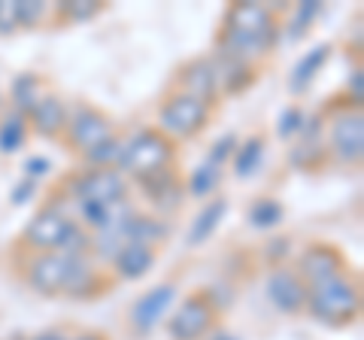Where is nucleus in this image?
Segmentation results:
<instances>
[{"instance_id": "1", "label": "nucleus", "mask_w": 364, "mask_h": 340, "mask_svg": "<svg viewBox=\"0 0 364 340\" xmlns=\"http://www.w3.org/2000/svg\"><path fill=\"white\" fill-rule=\"evenodd\" d=\"M322 137L328 161L337 167L358 170L364 161V112L343 95H337L322 112Z\"/></svg>"}, {"instance_id": "2", "label": "nucleus", "mask_w": 364, "mask_h": 340, "mask_svg": "<svg viewBox=\"0 0 364 340\" xmlns=\"http://www.w3.org/2000/svg\"><path fill=\"white\" fill-rule=\"evenodd\" d=\"M361 310H364L361 277L349 267L346 274L310 289L304 313H310L316 322H322L328 328H349L361 319Z\"/></svg>"}, {"instance_id": "3", "label": "nucleus", "mask_w": 364, "mask_h": 340, "mask_svg": "<svg viewBox=\"0 0 364 340\" xmlns=\"http://www.w3.org/2000/svg\"><path fill=\"white\" fill-rule=\"evenodd\" d=\"M52 191H61V203H100V207H116L131 201V179L119 167H79L70 170Z\"/></svg>"}, {"instance_id": "4", "label": "nucleus", "mask_w": 364, "mask_h": 340, "mask_svg": "<svg viewBox=\"0 0 364 340\" xmlns=\"http://www.w3.org/2000/svg\"><path fill=\"white\" fill-rule=\"evenodd\" d=\"M213 116H215L213 107L176 92V88H167L164 97L158 100V124L155 128L161 134H167V137L179 146L186 140L200 137V134L207 131V124L213 122Z\"/></svg>"}, {"instance_id": "5", "label": "nucleus", "mask_w": 364, "mask_h": 340, "mask_svg": "<svg viewBox=\"0 0 364 340\" xmlns=\"http://www.w3.org/2000/svg\"><path fill=\"white\" fill-rule=\"evenodd\" d=\"M176 164V143L161 134L155 124L134 131L124 140V158H122V174L136 183V179L155 174V170L173 167Z\"/></svg>"}, {"instance_id": "6", "label": "nucleus", "mask_w": 364, "mask_h": 340, "mask_svg": "<svg viewBox=\"0 0 364 340\" xmlns=\"http://www.w3.org/2000/svg\"><path fill=\"white\" fill-rule=\"evenodd\" d=\"M73 222L76 219L70 216V210L61 201L46 198L37 207V213L31 216V222L21 228L16 249L18 253H58L67 231L73 228Z\"/></svg>"}, {"instance_id": "7", "label": "nucleus", "mask_w": 364, "mask_h": 340, "mask_svg": "<svg viewBox=\"0 0 364 340\" xmlns=\"http://www.w3.org/2000/svg\"><path fill=\"white\" fill-rule=\"evenodd\" d=\"M116 131H119L116 119H112L104 107L85 100V104H76L70 110V119H67L61 143L67 146V152L85 155L88 149H95L97 143H104L107 137H112Z\"/></svg>"}, {"instance_id": "8", "label": "nucleus", "mask_w": 364, "mask_h": 340, "mask_svg": "<svg viewBox=\"0 0 364 340\" xmlns=\"http://www.w3.org/2000/svg\"><path fill=\"white\" fill-rule=\"evenodd\" d=\"M219 307L213 304L207 289L188 292L182 304L167 319V334L170 340H203L213 328H219Z\"/></svg>"}, {"instance_id": "9", "label": "nucleus", "mask_w": 364, "mask_h": 340, "mask_svg": "<svg viewBox=\"0 0 364 340\" xmlns=\"http://www.w3.org/2000/svg\"><path fill=\"white\" fill-rule=\"evenodd\" d=\"M294 274L304 280L306 289H316L322 286V282L334 280L340 274H346L349 270V258L340 246L328 243V240H310L304 243V249L298 255H294Z\"/></svg>"}, {"instance_id": "10", "label": "nucleus", "mask_w": 364, "mask_h": 340, "mask_svg": "<svg viewBox=\"0 0 364 340\" xmlns=\"http://www.w3.org/2000/svg\"><path fill=\"white\" fill-rule=\"evenodd\" d=\"M67 267H70V262L61 253H25L18 265V277L25 280L31 292L43 294V298H61Z\"/></svg>"}, {"instance_id": "11", "label": "nucleus", "mask_w": 364, "mask_h": 340, "mask_svg": "<svg viewBox=\"0 0 364 340\" xmlns=\"http://www.w3.org/2000/svg\"><path fill=\"white\" fill-rule=\"evenodd\" d=\"M176 294H179V282L176 280L158 282L155 289L140 294V298L128 307V331L136 334V337L152 334L155 328L167 319V310L173 307Z\"/></svg>"}, {"instance_id": "12", "label": "nucleus", "mask_w": 364, "mask_h": 340, "mask_svg": "<svg viewBox=\"0 0 364 340\" xmlns=\"http://www.w3.org/2000/svg\"><path fill=\"white\" fill-rule=\"evenodd\" d=\"M170 88H176V92L195 97V100H200V104H207L213 110L222 104L219 83H215V70H213L210 55H195V58L182 61L173 70Z\"/></svg>"}, {"instance_id": "13", "label": "nucleus", "mask_w": 364, "mask_h": 340, "mask_svg": "<svg viewBox=\"0 0 364 340\" xmlns=\"http://www.w3.org/2000/svg\"><path fill=\"white\" fill-rule=\"evenodd\" d=\"M213 70H215V83H219V95L222 97H237L249 92L258 79H261V64H252L246 58L225 52V49H213L210 55Z\"/></svg>"}, {"instance_id": "14", "label": "nucleus", "mask_w": 364, "mask_h": 340, "mask_svg": "<svg viewBox=\"0 0 364 340\" xmlns=\"http://www.w3.org/2000/svg\"><path fill=\"white\" fill-rule=\"evenodd\" d=\"M67 262H70V267H67V282H64L61 298H70V301H95L104 292L112 289L109 274H107V270H100L91 255L67 258Z\"/></svg>"}, {"instance_id": "15", "label": "nucleus", "mask_w": 364, "mask_h": 340, "mask_svg": "<svg viewBox=\"0 0 364 340\" xmlns=\"http://www.w3.org/2000/svg\"><path fill=\"white\" fill-rule=\"evenodd\" d=\"M131 186L140 188V195L152 203L155 213H176L182 207V201H186V186H182V174L176 164L155 170V174L136 179Z\"/></svg>"}, {"instance_id": "16", "label": "nucleus", "mask_w": 364, "mask_h": 340, "mask_svg": "<svg viewBox=\"0 0 364 340\" xmlns=\"http://www.w3.org/2000/svg\"><path fill=\"white\" fill-rule=\"evenodd\" d=\"M279 25H282V21H279L277 6L255 4V0H237V4L225 6V13H222V28L234 31V33H246V37L273 31Z\"/></svg>"}, {"instance_id": "17", "label": "nucleus", "mask_w": 364, "mask_h": 340, "mask_svg": "<svg viewBox=\"0 0 364 340\" xmlns=\"http://www.w3.org/2000/svg\"><path fill=\"white\" fill-rule=\"evenodd\" d=\"M306 294L310 289L304 286V280L294 274L291 265H279V267H270V277H267V298L270 304L277 307L279 313L286 316H301L306 310Z\"/></svg>"}, {"instance_id": "18", "label": "nucleus", "mask_w": 364, "mask_h": 340, "mask_svg": "<svg viewBox=\"0 0 364 340\" xmlns=\"http://www.w3.org/2000/svg\"><path fill=\"white\" fill-rule=\"evenodd\" d=\"M67 119H70V107H67V100L55 92L43 95V100L37 107L28 112V124H31V134H37L40 140H61L64 137V128H67Z\"/></svg>"}, {"instance_id": "19", "label": "nucleus", "mask_w": 364, "mask_h": 340, "mask_svg": "<svg viewBox=\"0 0 364 340\" xmlns=\"http://www.w3.org/2000/svg\"><path fill=\"white\" fill-rule=\"evenodd\" d=\"M158 253H161V249H155L149 243H122L116 258L109 262V267H112L109 274L122 282H136L155 267Z\"/></svg>"}, {"instance_id": "20", "label": "nucleus", "mask_w": 364, "mask_h": 340, "mask_svg": "<svg viewBox=\"0 0 364 340\" xmlns=\"http://www.w3.org/2000/svg\"><path fill=\"white\" fill-rule=\"evenodd\" d=\"M331 52H334V46L331 43H318V46H313L310 52H304V58L294 64V70H291V76H289V92L298 97V95H304L306 88L313 85V79L322 73V67L331 61Z\"/></svg>"}, {"instance_id": "21", "label": "nucleus", "mask_w": 364, "mask_h": 340, "mask_svg": "<svg viewBox=\"0 0 364 340\" xmlns=\"http://www.w3.org/2000/svg\"><path fill=\"white\" fill-rule=\"evenodd\" d=\"M49 92H52V83L43 73H18L13 79V85H9V100H13L16 112L28 116L43 100V95H49Z\"/></svg>"}, {"instance_id": "22", "label": "nucleus", "mask_w": 364, "mask_h": 340, "mask_svg": "<svg viewBox=\"0 0 364 340\" xmlns=\"http://www.w3.org/2000/svg\"><path fill=\"white\" fill-rule=\"evenodd\" d=\"M225 216H228V201L219 198V195L210 198V201L200 207V213L195 216V222H191V228H188V246L198 249V246L207 243L210 237L219 231V225L225 222Z\"/></svg>"}, {"instance_id": "23", "label": "nucleus", "mask_w": 364, "mask_h": 340, "mask_svg": "<svg viewBox=\"0 0 364 340\" xmlns=\"http://www.w3.org/2000/svg\"><path fill=\"white\" fill-rule=\"evenodd\" d=\"M264 152H267V134L264 131L249 134L246 140H240V146H237V152L231 158V174L237 179H249L261 167V161H264Z\"/></svg>"}, {"instance_id": "24", "label": "nucleus", "mask_w": 364, "mask_h": 340, "mask_svg": "<svg viewBox=\"0 0 364 340\" xmlns=\"http://www.w3.org/2000/svg\"><path fill=\"white\" fill-rule=\"evenodd\" d=\"M222 183H225V167H215L210 161L198 164L186 179H182V186H186V195L195 198V201H203V203L219 195Z\"/></svg>"}, {"instance_id": "25", "label": "nucleus", "mask_w": 364, "mask_h": 340, "mask_svg": "<svg viewBox=\"0 0 364 340\" xmlns=\"http://www.w3.org/2000/svg\"><path fill=\"white\" fill-rule=\"evenodd\" d=\"M31 140V124L28 116L9 110L0 116V155H16L18 149H25Z\"/></svg>"}, {"instance_id": "26", "label": "nucleus", "mask_w": 364, "mask_h": 340, "mask_svg": "<svg viewBox=\"0 0 364 340\" xmlns=\"http://www.w3.org/2000/svg\"><path fill=\"white\" fill-rule=\"evenodd\" d=\"M107 9V0H61L52 4V21L58 25H82V21H95Z\"/></svg>"}, {"instance_id": "27", "label": "nucleus", "mask_w": 364, "mask_h": 340, "mask_svg": "<svg viewBox=\"0 0 364 340\" xmlns=\"http://www.w3.org/2000/svg\"><path fill=\"white\" fill-rule=\"evenodd\" d=\"M124 134H112L104 143H97L95 149H88L85 155H79L82 167H119L122 170V158H124Z\"/></svg>"}, {"instance_id": "28", "label": "nucleus", "mask_w": 364, "mask_h": 340, "mask_svg": "<svg viewBox=\"0 0 364 340\" xmlns=\"http://www.w3.org/2000/svg\"><path fill=\"white\" fill-rule=\"evenodd\" d=\"M282 219H286V207H282V201H277V198H258L249 203V210H246V222H249V228H255V231L279 228Z\"/></svg>"}, {"instance_id": "29", "label": "nucleus", "mask_w": 364, "mask_h": 340, "mask_svg": "<svg viewBox=\"0 0 364 340\" xmlns=\"http://www.w3.org/2000/svg\"><path fill=\"white\" fill-rule=\"evenodd\" d=\"M18 4V25L28 31H37L43 25H52V4L43 0H16Z\"/></svg>"}, {"instance_id": "30", "label": "nucleus", "mask_w": 364, "mask_h": 340, "mask_svg": "<svg viewBox=\"0 0 364 340\" xmlns=\"http://www.w3.org/2000/svg\"><path fill=\"white\" fill-rule=\"evenodd\" d=\"M304 122H306V112L301 104H289L286 110L279 112L277 119V134L279 140H298L301 131H304Z\"/></svg>"}, {"instance_id": "31", "label": "nucleus", "mask_w": 364, "mask_h": 340, "mask_svg": "<svg viewBox=\"0 0 364 340\" xmlns=\"http://www.w3.org/2000/svg\"><path fill=\"white\" fill-rule=\"evenodd\" d=\"M291 13H294V18H291V31H289V37H291V40H298V37H304V33L310 31V25L316 21V16L322 13V4H318V0L294 4V6H291Z\"/></svg>"}, {"instance_id": "32", "label": "nucleus", "mask_w": 364, "mask_h": 340, "mask_svg": "<svg viewBox=\"0 0 364 340\" xmlns=\"http://www.w3.org/2000/svg\"><path fill=\"white\" fill-rule=\"evenodd\" d=\"M237 146H240V137H237V134H222L219 140H213V143H210L207 161L215 164V167L231 164V158H234V152H237Z\"/></svg>"}, {"instance_id": "33", "label": "nucleus", "mask_w": 364, "mask_h": 340, "mask_svg": "<svg viewBox=\"0 0 364 340\" xmlns=\"http://www.w3.org/2000/svg\"><path fill=\"white\" fill-rule=\"evenodd\" d=\"M289 246H291L289 237H273V240H267V243H264V262H267L270 267L289 265V262H286V258H289Z\"/></svg>"}, {"instance_id": "34", "label": "nucleus", "mask_w": 364, "mask_h": 340, "mask_svg": "<svg viewBox=\"0 0 364 340\" xmlns=\"http://www.w3.org/2000/svg\"><path fill=\"white\" fill-rule=\"evenodd\" d=\"M21 31L18 25V4L16 0H0V37H9V33Z\"/></svg>"}, {"instance_id": "35", "label": "nucleus", "mask_w": 364, "mask_h": 340, "mask_svg": "<svg viewBox=\"0 0 364 340\" xmlns=\"http://www.w3.org/2000/svg\"><path fill=\"white\" fill-rule=\"evenodd\" d=\"M343 97L352 100V104H364V70H361V61L355 64V70L349 73L346 79V85H343Z\"/></svg>"}, {"instance_id": "36", "label": "nucleus", "mask_w": 364, "mask_h": 340, "mask_svg": "<svg viewBox=\"0 0 364 340\" xmlns=\"http://www.w3.org/2000/svg\"><path fill=\"white\" fill-rule=\"evenodd\" d=\"M31 198H37V183H33V179H18V186L13 188V195H9V203H13V207H21V203H28Z\"/></svg>"}, {"instance_id": "37", "label": "nucleus", "mask_w": 364, "mask_h": 340, "mask_svg": "<svg viewBox=\"0 0 364 340\" xmlns=\"http://www.w3.org/2000/svg\"><path fill=\"white\" fill-rule=\"evenodd\" d=\"M49 167H52V164H49V158H43V155H40V158H28V161H25V176L37 183V176H43Z\"/></svg>"}, {"instance_id": "38", "label": "nucleus", "mask_w": 364, "mask_h": 340, "mask_svg": "<svg viewBox=\"0 0 364 340\" xmlns=\"http://www.w3.org/2000/svg\"><path fill=\"white\" fill-rule=\"evenodd\" d=\"M21 340H70V328H46V331L37 334H28Z\"/></svg>"}, {"instance_id": "39", "label": "nucleus", "mask_w": 364, "mask_h": 340, "mask_svg": "<svg viewBox=\"0 0 364 340\" xmlns=\"http://www.w3.org/2000/svg\"><path fill=\"white\" fill-rule=\"evenodd\" d=\"M70 340H109V334L100 328H79V331H70Z\"/></svg>"}, {"instance_id": "40", "label": "nucleus", "mask_w": 364, "mask_h": 340, "mask_svg": "<svg viewBox=\"0 0 364 340\" xmlns=\"http://www.w3.org/2000/svg\"><path fill=\"white\" fill-rule=\"evenodd\" d=\"M203 340H237V337H234V334H228L225 328H213V331L203 337Z\"/></svg>"}]
</instances>
